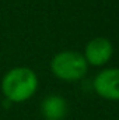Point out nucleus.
<instances>
[{
	"instance_id": "423d86ee",
	"label": "nucleus",
	"mask_w": 119,
	"mask_h": 120,
	"mask_svg": "<svg viewBox=\"0 0 119 120\" xmlns=\"http://www.w3.org/2000/svg\"><path fill=\"white\" fill-rule=\"evenodd\" d=\"M45 120H48V119H45Z\"/></svg>"
},
{
	"instance_id": "f03ea898",
	"label": "nucleus",
	"mask_w": 119,
	"mask_h": 120,
	"mask_svg": "<svg viewBox=\"0 0 119 120\" xmlns=\"http://www.w3.org/2000/svg\"><path fill=\"white\" fill-rule=\"evenodd\" d=\"M52 74L62 81H79L81 80L88 70V64L83 53L76 50H63L56 53L51 60Z\"/></svg>"
},
{
	"instance_id": "f257e3e1",
	"label": "nucleus",
	"mask_w": 119,
	"mask_h": 120,
	"mask_svg": "<svg viewBox=\"0 0 119 120\" xmlns=\"http://www.w3.org/2000/svg\"><path fill=\"white\" fill-rule=\"evenodd\" d=\"M39 87L36 73L25 66H17L4 73L0 81L3 96L13 103H23L31 99Z\"/></svg>"
},
{
	"instance_id": "20e7f679",
	"label": "nucleus",
	"mask_w": 119,
	"mask_h": 120,
	"mask_svg": "<svg viewBox=\"0 0 119 120\" xmlns=\"http://www.w3.org/2000/svg\"><path fill=\"white\" fill-rule=\"evenodd\" d=\"M114 55V46L111 43L109 39L98 36L91 39L84 48V59L87 61V64L94 66V67H99L107 64Z\"/></svg>"
},
{
	"instance_id": "7ed1b4c3",
	"label": "nucleus",
	"mask_w": 119,
	"mask_h": 120,
	"mask_svg": "<svg viewBox=\"0 0 119 120\" xmlns=\"http://www.w3.org/2000/svg\"><path fill=\"white\" fill-rule=\"evenodd\" d=\"M98 96L107 101H119V68H105L99 71L92 82Z\"/></svg>"
},
{
	"instance_id": "39448f33",
	"label": "nucleus",
	"mask_w": 119,
	"mask_h": 120,
	"mask_svg": "<svg viewBox=\"0 0 119 120\" xmlns=\"http://www.w3.org/2000/svg\"><path fill=\"white\" fill-rule=\"evenodd\" d=\"M41 112L48 120H62L67 113V102L60 95H49L42 101Z\"/></svg>"
}]
</instances>
